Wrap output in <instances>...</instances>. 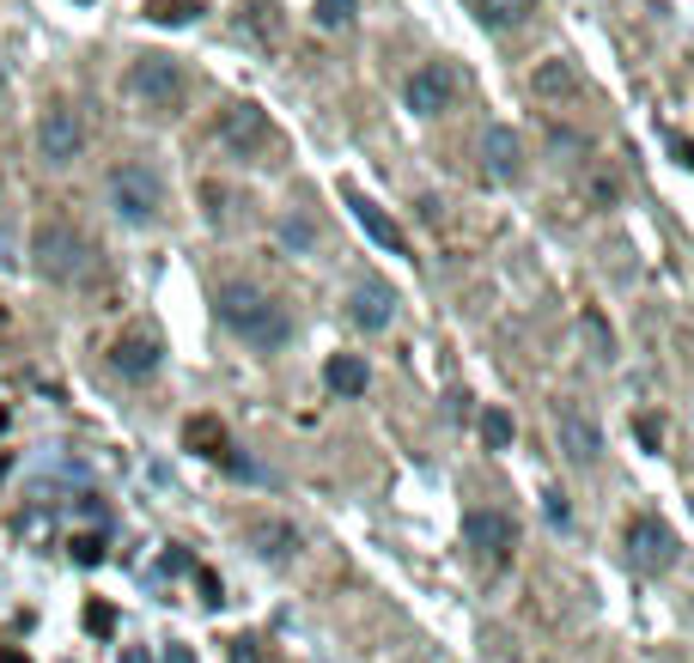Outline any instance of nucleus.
<instances>
[{"instance_id":"2","label":"nucleus","mask_w":694,"mask_h":663,"mask_svg":"<svg viewBox=\"0 0 694 663\" xmlns=\"http://www.w3.org/2000/svg\"><path fill=\"white\" fill-rule=\"evenodd\" d=\"M31 268H37L43 280H55V287H74V280L92 274V244L67 220H43L37 232H31Z\"/></svg>"},{"instance_id":"29","label":"nucleus","mask_w":694,"mask_h":663,"mask_svg":"<svg viewBox=\"0 0 694 663\" xmlns=\"http://www.w3.org/2000/svg\"><path fill=\"white\" fill-rule=\"evenodd\" d=\"M122 663H153V658H146L141 645H129V651H122Z\"/></svg>"},{"instance_id":"11","label":"nucleus","mask_w":694,"mask_h":663,"mask_svg":"<svg viewBox=\"0 0 694 663\" xmlns=\"http://www.w3.org/2000/svg\"><path fill=\"white\" fill-rule=\"evenodd\" d=\"M482 165L494 183H518L525 177V146H518V134L506 129V122H494V129L482 134Z\"/></svg>"},{"instance_id":"18","label":"nucleus","mask_w":694,"mask_h":663,"mask_svg":"<svg viewBox=\"0 0 694 663\" xmlns=\"http://www.w3.org/2000/svg\"><path fill=\"white\" fill-rule=\"evenodd\" d=\"M530 86H537L542 98H566V91H579V74H573V62H566V55H549V62H537Z\"/></svg>"},{"instance_id":"5","label":"nucleus","mask_w":694,"mask_h":663,"mask_svg":"<svg viewBox=\"0 0 694 663\" xmlns=\"http://www.w3.org/2000/svg\"><path fill=\"white\" fill-rule=\"evenodd\" d=\"M129 91L141 98L146 110L170 117V110L184 104V67L170 62V55H141V62L129 67Z\"/></svg>"},{"instance_id":"20","label":"nucleus","mask_w":694,"mask_h":663,"mask_svg":"<svg viewBox=\"0 0 694 663\" xmlns=\"http://www.w3.org/2000/svg\"><path fill=\"white\" fill-rule=\"evenodd\" d=\"M311 13H317V25L323 31H348L354 25V13H360V0H311Z\"/></svg>"},{"instance_id":"28","label":"nucleus","mask_w":694,"mask_h":663,"mask_svg":"<svg viewBox=\"0 0 694 663\" xmlns=\"http://www.w3.org/2000/svg\"><path fill=\"white\" fill-rule=\"evenodd\" d=\"M0 663H31L25 651H13V645H0Z\"/></svg>"},{"instance_id":"12","label":"nucleus","mask_w":694,"mask_h":663,"mask_svg":"<svg viewBox=\"0 0 694 663\" xmlns=\"http://www.w3.org/2000/svg\"><path fill=\"white\" fill-rule=\"evenodd\" d=\"M348 317H354L366 335H378V329H390V317H396V292L384 287V280H360L354 299H348Z\"/></svg>"},{"instance_id":"9","label":"nucleus","mask_w":694,"mask_h":663,"mask_svg":"<svg viewBox=\"0 0 694 663\" xmlns=\"http://www.w3.org/2000/svg\"><path fill=\"white\" fill-rule=\"evenodd\" d=\"M628 560L640 573H670V566H676V535L658 518H634L628 523Z\"/></svg>"},{"instance_id":"25","label":"nucleus","mask_w":694,"mask_h":663,"mask_svg":"<svg viewBox=\"0 0 694 663\" xmlns=\"http://www.w3.org/2000/svg\"><path fill=\"white\" fill-rule=\"evenodd\" d=\"M542 511H549L554 530H566V523H573V506H566V494H549V499H542Z\"/></svg>"},{"instance_id":"23","label":"nucleus","mask_w":694,"mask_h":663,"mask_svg":"<svg viewBox=\"0 0 694 663\" xmlns=\"http://www.w3.org/2000/svg\"><path fill=\"white\" fill-rule=\"evenodd\" d=\"M280 237H287L293 250H311V225H305L299 213H287V220H280Z\"/></svg>"},{"instance_id":"7","label":"nucleus","mask_w":694,"mask_h":663,"mask_svg":"<svg viewBox=\"0 0 694 663\" xmlns=\"http://www.w3.org/2000/svg\"><path fill=\"white\" fill-rule=\"evenodd\" d=\"M403 98H408V110H415V117H445L451 98H458V67H451V62L415 67V74H408V86H403Z\"/></svg>"},{"instance_id":"15","label":"nucleus","mask_w":694,"mask_h":663,"mask_svg":"<svg viewBox=\"0 0 694 663\" xmlns=\"http://www.w3.org/2000/svg\"><path fill=\"white\" fill-rule=\"evenodd\" d=\"M250 542H256V554L263 560H275V566H287V560L299 554V530H293V523H256Z\"/></svg>"},{"instance_id":"24","label":"nucleus","mask_w":694,"mask_h":663,"mask_svg":"<svg viewBox=\"0 0 694 663\" xmlns=\"http://www.w3.org/2000/svg\"><path fill=\"white\" fill-rule=\"evenodd\" d=\"M634 432H640V444H646V451H658V444H664V420H652V415H640V420H634Z\"/></svg>"},{"instance_id":"19","label":"nucleus","mask_w":694,"mask_h":663,"mask_svg":"<svg viewBox=\"0 0 694 663\" xmlns=\"http://www.w3.org/2000/svg\"><path fill=\"white\" fill-rule=\"evenodd\" d=\"M184 439H189V451H196V456H225V451H232V444H225V427H220V420H208V415L189 420Z\"/></svg>"},{"instance_id":"16","label":"nucleus","mask_w":694,"mask_h":663,"mask_svg":"<svg viewBox=\"0 0 694 663\" xmlns=\"http://www.w3.org/2000/svg\"><path fill=\"white\" fill-rule=\"evenodd\" d=\"M323 384L335 396H366V360H360V353H335V360L323 365Z\"/></svg>"},{"instance_id":"26","label":"nucleus","mask_w":694,"mask_h":663,"mask_svg":"<svg viewBox=\"0 0 694 663\" xmlns=\"http://www.w3.org/2000/svg\"><path fill=\"white\" fill-rule=\"evenodd\" d=\"M74 560H79V566H98V560H104V542H98V535H79V542H74Z\"/></svg>"},{"instance_id":"3","label":"nucleus","mask_w":694,"mask_h":663,"mask_svg":"<svg viewBox=\"0 0 694 663\" xmlns=\"http://www.w3.org/2000/svg\"><path fill=\"white\" fill-rule=\"evenodd\" d=\"M104 189H110V213L122 225H153L158 208H165V183H158L153 165H117Z\"/></svg>"},{"instance_id":"10","label":"nucleus","mask_w":694,"mask_h":663,"mask_svg":"<svg viewBox=\"0 0 694 663\" xmlns=\"http://www.w3.org/2000/svg\"><path fill=\"white\" fill-rule=\"evenodd\" d=\"M463 542H470L482 560H506L511 542H518V523H511L506 511L475 506V511H463Z\"/></svg>"},{"instance_id":"4","label":"nucleus","mask_w":694,"mask_h":663,"mask_svg":"<svg viewBox=\"0 0 694 663\" xmlns=\"http://www.w3.org/2000/svg\"><path fill=\"white\" fill-rule=\"evenodd\" d=\"M220 146L232 158H250V165H263L268 146H275V129H268V110L250 104V98H238V104L220 110Z\"/></svg>"},{"instance_id":"21","label":"nucleus","mask_w":694,"mask_h":663,"mask_svg":"<svg viewBox=\"0 0 694 663\" xmlns=\"http://www.w3.org/2000/svg\"><path fill=\"white\" fill-rule=\"evenodd\" d=\"M511 439H518L511 415H506V408H487V415H482V444H487V451H506Z\"/></svg>"},{"instance_id":"14","label":"nucleus","mask_w":694,"mask_h":663,"mask_svg":"<svg viewBox=\"0 0 694 663\" xmlns=\"http://www.w3.org/2000/svg\"><path fill=\"white\" fill-rule=\"evenodd\" d=\"M110 365H117L122 377H153L158 372V341L153 335H122L117 347H110Z\"/></svg>"},{"instance_id":"22","label":"nucleus","mask_w":694,"mask_h":663,"mask_svg":"<svg viewBox=\"0 0 694 663\" xmlns=\"http://www.w3.org/2000/svg\"><path fill=\"white\" fill-rule=\"evenodd\" d=\"M196 13H201L196 0H153V7H146V19H153V25H189Z\"/></svg>"},{"instance_id":"17","label":"nucleus","mask_w":694,"mask_h":663,"mask_svg":"<svg viewBox=\"0 0 694 663\" xmlns=\"http://www.w3.org/2000/svg\"><path fill=\"white\" fill-rule=\"evenodd\" d=\"M530 13H537V0H475V19L487 31H511V25H525Z\"/></svg>"},{"instance_id":"13","label":"nucleus","mask_w":694,"mask_h":663,"mask_svg":"<svg viewBox=\"0 0 694 663\" xmlns=\"http://www.w3.org/2000/svg\"><path fill=\"white\" fill-rule=\"evenodd\" d=\"M348 208H354V220H360V232L372 237L378 250H390V256H403L408 250V237H403V225L390 220V213L378 208V201H366V196H348Z\"/></svg>"},{"instance_id":"30","label":"nucleus","mask_w":694,"mask_h":663,"mask_svg":"<svg viewBox=\"0 0 694 663\" xmlns=\"http://www.w3.org/2000/svg\"><path fill=\"white\" fill-rule=\"evenodd\" d=\"M0 91H7V74H0Z\"/></svg>"},{"instance_id":"27","label":"nucleus","mask_w":694,"mask_h":663,"mask_svg":"<svg viewBox=\"0 0 694 663\" xmlns=\"http://www.w3.org/2000/svg\"><path fill=\"white\" fill-rule=\"evenodd\" d=\"M165 663H201V658L189 645H177V639H170V645H165Z\"/></svg>"},{"instance_id":"1","label":"nucleus","mask_w":694,"mask_h":663,"mask_svg":"<svg viewBox=\"0 0 694 663\" xmlns=\"http://www.w3.org/2000/svg\"><path fill=\"white\" fill-rule=\"evenodd\" d=\"M213 311H220V323L232 329V335H244L250 347H263V353H275V347L293 341L287 311H280L263 287H250V280H225L220 299H213Z\"/></svg>"},{"instance_id":"6","label":"nucleus","mask_w":694,"mask_h":663,"mask_svg":"<svg viewBox=\"0 0 694 663\" xmlns=\"http://www.w3.org/2000/svg\"><path fill=\"white\" fill-rule=\"evenodd\" d=\"M37 153H43V165H74V158L86 153V117H79L67 98H55L37 117Z\"/></svg>"},{"instance_id":"8","label":"nucleus","mask_w":694,"mask_h":663,"mask_svg":"<svg viewBox=\"0 0 694 663\" xmlns=\"http://www.w3.org/2000/svg\"><path fill=\"white\" fill-rule=\"evenodd\" d=\"M554 444L566 451V463H579V468H591L603 456V427L585 415L579 402H566V408H554Z\"/></svg>"}]
</instances>
